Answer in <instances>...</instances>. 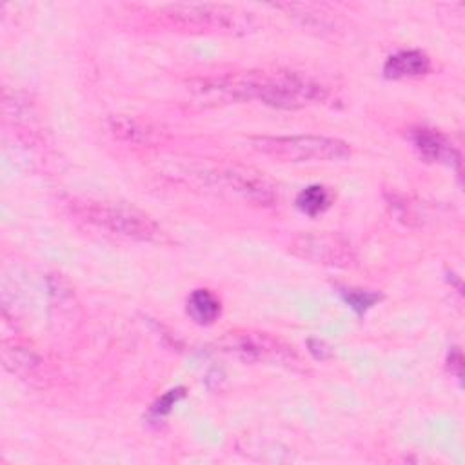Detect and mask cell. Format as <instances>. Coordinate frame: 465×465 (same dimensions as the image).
Returning a JSON list of instances; mask_svg holds the SVG:
<instances>
[{"mask_svg": "<svg viewBox=\"0 0 465 465\" xmlns=\"http://www.w3.org/2000/svg\"><path fill=\"white\" fill-rule=\"evenodd\" d=\"M251 145L269 158L291 163L341 162L351 156V147L347 142L320 134L252 136Z\"/></svg>", "mask_w": 465, "mask_h": 465, "instance_id": "obj_3", "label": "cell"}, {"mask_svg": "<svg viewBox=\"0 0 465 465\" xmlns=\"http://www.w3.org/2000/svg\"><path fill=\"white\" fill-rule=\"evenodd\" d=\"M65 207L78 220L129 240L160 242L163 238L162 227L149 214L124 203L69 198Z\"/></svg>", "mask_w": 465, "mask_h": 465, "instance_id": "obj_2", "label": "cell"}, {"mask_svg": "<svg viewBox=\"0 0 465 465\" xmlns=\"http://www.w3.org/2000/svg\"><path fill=\"white\" fill-rule=\"evenodd\" d=\"M109 131L114 138L133 145H156L162 142V133L149 122L134 116H113L109 118Z\"/></svg>", "mask_w": 465, "mask_h": 465, "instance_id": "obj_9", "label": "cell"}, {"mask_svg": "<svg viewBox=\"0 0 465 465\" xmlns=\"http://www.w3.org/2000/svg\"><path fill=\"white\" fill-rule=\"evenodd\" d=\"M158 15L171 27L196 33H242L252 25L251 13L225 4H169Z\"/></svg>", "mask_w": 465, "mask_h": 465, "instance_id": "obj_4", "label": "cell"}, {"mask_svg": "<svg viewBox=\"0 0 465 465\" xmlns=\"http://www.w3.org/2000/svg\"><path fill=\"white\" fill-rule=\"evenodd\" d=\"M213 178L242 200L252 205L260 207H269L278 202V193L274 185L263 176V173L251 169V167H242V165H232L225 167L218 173L213 174Z\"/></svg>", "mask_w": 465, "mask_h": 465, "instance_id": "obj_7", "label": "cell"}, {"mask_svg": "<svg viewBox=\"0 0 465 465\" xmlns=\"http://www.w3.org/2000/svg\"><path fill=\"white\" fill-rule=\"evenodd\" d=\"M187 312L200 325H211L222 312L220 300L209 289H194L187 298Z\"/></svg>", "mask_w": 465, "mask_h": 465, "instance_id": "obj_12", "label": "cell"}, {"mask_svg": "<svg viewBox=\"0 0 465 465\" xmlns=\"http://www.w3.org/2000/svg\"><path fill=\"white\" fill-rule=\"evenodd\" d=\"M291 252L309 263L329 267H349L356 262L352 243L343 234L332 231L298 234L291 243Z\"/></svg>", "mask_w": 465, "mask_h": 465, "instance_id": "obj_6", "label": "cell"}, {"mask_svg": "<svg viewBox=\"0 0 465 465\" xmlns=\"http://www.w3.org/2000/svg\"><path fill=\"white\" fill-rule=\"evenodd\" d=\"M331 202H332V194L323 185H309L296 198L298 209L309 216H316L323 213L331 205Z\"/></svg>", "mask_w": 465, "mask_h": 465, "instance_id": "obj_13", "label": "cell"}, {"mask_svg": "<svg viewBox=\"0 0 465 465\" xmlns=\"http://www.w3.org/2000/svg\"><path fill=\"white\" fill-rule=\"evenodd\" d=\"M376 294H369V292H349L347 294V302L351 303L352 309H356L358 312L369 309L374 302H376Z\"/></svg>", "mask_w": 465, "mask_h": 465, "instance_id": "obj_14", "label": "cell"}, {"mask_svg": "<svg viewBox=\"0 0 465 465\" xmlns=\"http://www.w3.org/2000/svg\"><path fill=\"white\" fill-rule=\"evenodd\" d=\"M178 396H182V392H178V391H171L169 394H165L163 398H162V401H158V405H156V412H160V414H163V412H167L169 409H171V405L176 401V398Z\"/></svg>", "mask_w": 465, "mask_h": 465, "instance_id": "obj_15", "label": "cell"}, {"mask_svg": "<svg viewBox=\"0 0 465 465\" xmlns=\"http://www.w3.org/2000/svg\"><path fill=\"white\" fill-rule=\"evenodd\" d=\"M211 105L260 100L278 109H300L325 98V87L296 71H243L203 80Z\"/></svg>", "mask_w": 465, "mask_h": 465, "instance_id": "obj_1", "label": "cell"}, {"mask_svg": "<svg viewBox=\"0 0 465 465\" xmlns=\"http://www.w3.org/2000/svg\"><path fill=\"white\" fill-rule=\"evenodd\" d=\"M218 347L222 352L245 363L280 365L287 369L300 367V358L294 347L269 332L231 331L220 338Z\"/></svg>", "mask_w": 465, "mask_h": 465, "instance_id": "obj_5", "label": "cell"}, {"mask_svg": "<svg viewBox=\"0 0 465 465\" xmlns=\"http://www.w3.org/2000/svg\"><path fill=\"white\" fill-rule=\"evenodd\" d=\"M411 138L420 156L425 158L427 162H447V163L456 162V165L460 167V154L454 151L449 140L438 131L420 127L411 133Z\"/></svg>", "mask_w": 465, "mask_h": 465, "instance_id": "obj_10", "label": "cell"}, {"mask_svg": "<svg viewBox=\"0 0 465 465\" xmlns=\"http://www.w3.org/2000/svg\"><path fill=\"white\" fill-rule=\"evenodd\" d=\"M429 69H430L429 56L418 49L394 53L387 58V62L383 65L385 76L394 78V80L421 76V74L429 73Z\"/></svg>", "mask_w": 465, "mask_h": 465, "instance_id": "obj_11", "label": "cell"}, {"mask_svg": "<svg viewBox=\"0 0 465 465\" xmlns=\"http://www.w3.org/2000/svg\"><path fill=\"white\" fill-rule=\"evenodd\" d=\"M2 363L13 376L31 387H44L47 383L49 376L45 361L33 349L22 343H4Z\"/></svg>", "mask_w": 465, "mask_h": 465, "instance_id": "obj_8", "label": "cell"}]
</instances>
